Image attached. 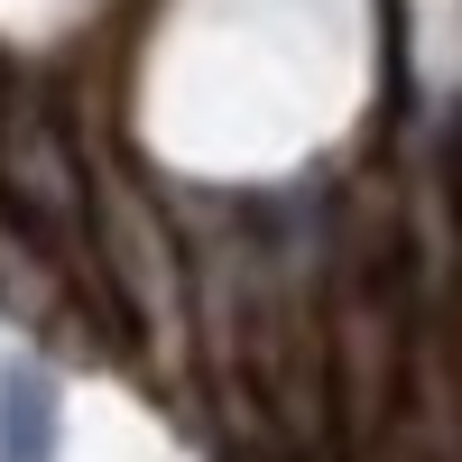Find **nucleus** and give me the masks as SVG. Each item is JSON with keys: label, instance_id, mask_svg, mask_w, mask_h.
<instances>
[{"label": "nucleus", "instance_id": "f257e3e1", "mask_svg": "<svg viewBox=\"0 0 462 462\" xmlns=\"http://www.w3.org/2000/svg\"><path fill=\"white\" fill-rule=\"evenodd\" d=\"M65 453V389L37 361H0V462H56Z\"/></svg>", "mask_w": 462, "mask_h": 462}]
</instances>
